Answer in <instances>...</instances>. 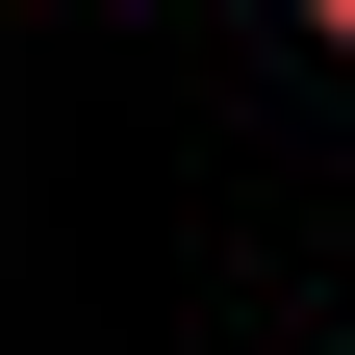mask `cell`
I'll return each mask as SVG.
<instances>
[{"mask_svg": "<svg viewBox=\"0 0 355 355\" xmlns=\"http://www.w3.org/2000/svg\"><path fill=\"white\" fill-rule=\"evenodd\" d=\"M0 26H26V0H0Z\"/></svg>", "mask_w": 355, "mask_h": 355, "instance_id": "2", "label": "cell"}, {"mask_svg": "<svg viewBox=\"0 0 355 355\" xmlns=\"http://www.w3.org/2000/svg\"><path fill=\"white\" fill-rule=\"evenodd\" d=\"M304 51H355V0H304Z\"/></svg>", "mask_w": 355, "mask_h": 355, "instance_id": "1", "label": "cell"}]
</instances>
